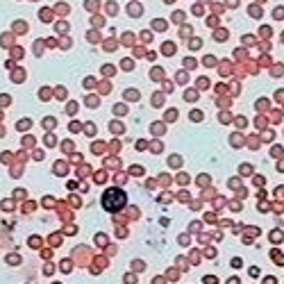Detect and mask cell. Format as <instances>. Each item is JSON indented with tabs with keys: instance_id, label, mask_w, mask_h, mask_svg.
<instances>
[{
	"instance_id": "1",
	"label": "cell",
	"mask_w": 284,
	"mask_h": 284,
	"mask_svg": "<svg viewBox=\"0 0 284 284\" xmlns=\"http://www.w3.org/2000/svg\"><path fill=\"white\" fill-rule=\"evenodd\" d=\"M125 203H128V196L121 189H109L102 196V207L107 209V212H121L125 207Z\"/></svg>"
}]
</instances>
